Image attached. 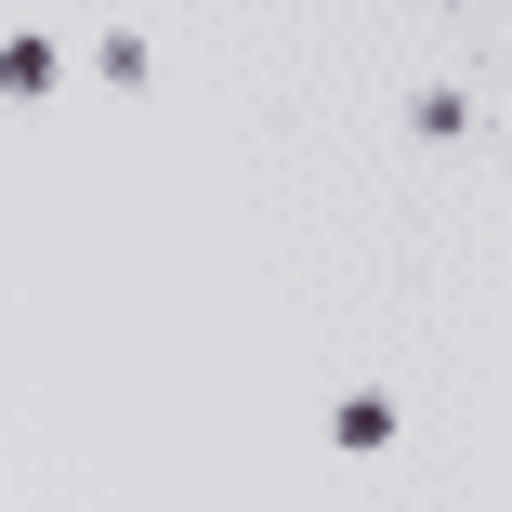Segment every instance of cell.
I'll return each instance as SVG.
<instances>
[{"instance_id":"3957f363","label":"cell","mask_w":512,"mask_h":512,"mask_svg":"<svg viewBox=\"0 0 512 512\" xmlns=\"http://www.w3.org/2000/svg\"><path fill=\"white\" fill-rule=\"evenodd\" d=\"M407 132H421V145H460V132H473V106H460V92H421V106H407Z\"/></svg>"},{"instance_id":"7a4b0ae2","label":"cell","mask_w":512,"mask_h":512,"mask_svg":"<svg viewBox=\"0 0 512 512\" xmlns=\"http://www.w3.org/2000/svg\"><path fill=\"white\" fill-rule=\"evenodd\" d=\"M394 421H407L394 394H342V407H329V447H355V460H368V447H394Z\"/></svg>"},{"instance_id":"277c9868","label":"cell","mask_w":512,"mask_h":512,"mask_svg":"<svg viewBox=\"0 0 512 512\" xmlns=\"http://www.w3.org/2000/svg\"><path fill=\"white\" fill-rule=\"evenodd\" d=\"M92 66H106V92H145V66H158V53H145V40L119 27V40H106V53H92Z\"/></svg>"},{"instance_id":"6da1fadb","label":"cell","mask_w":512,"mask_h":512,"mask_svg":"<svg viewBox=\"0 0 512 512\" xmlns=\"http://www.w3.org/2000/svg\"><path fill=\"white\" fill-rule=\"evenodd\" d=\"M53 79H66V53H53L40 27H27V40H0V92H14V106H40Z\"/></svg>"}]
</instances>
